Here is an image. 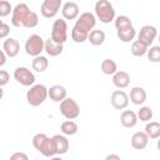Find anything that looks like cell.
Wrapping results in <instances>:
<instances>
[{"label": "cell", "instance_id": "24", "mask_svg": "<svg viewBox=\"0 0 160 160\" xmlns=\"http://www.w3.org/2000/svg\"><path fill=\"white\" fill-rule=\"evenodd\" d=\"M60 130H61V132H62L64 135L71 136V135H75V134L78 132L79 126H78V124H76L75 121L66 119L64 122H61V125H60Z\"/></svg>", "mask_w": 160, "mask_h": 160}, {"label": "cell", "instance_id": "13", "mask_svg": "<svg viewBox=\"0 0 160 160\" xmlns=\"http://www.w3.org/2000/svg\"><path fill=\"white\" fill-rule=\"evenodd\" d=\"M52 140V146H54V150H55V155H64L68 152L69 148H70V144H69V140L66 138V135H61V134H56L51 138Z\"/></svg>", "mask_w": 160, "mask_h": 160}, {"label": "cell", "instance_id": "14", "mask_svg": "<svg viewBox=\"0 0 160 160\" xmlns=\"http://www.w3.org/2000/svg\"><path fill=\"white\" fill-rule=\"evenodd\" d=\"M61 14H62V18L65 20H75L80 14L79 5L74 1H68V2L62 4Z\"/></svg>", "mask_w": 160, "mask_h": 160}, {"label": "cell", "instance_id": "18", "mask_svg": "<svg viewBox=\"0 0 160 160\" xmlns=\"http://www.w3.org/2000/svg\"><path fill=\"white\" fill-rule=\"evenodd\" d=\"M112 84L119 89H125L130 84V75L126 71L116 70V72L112 74Z\"/></svg>", "mask_w": 160, "mask_h": 160}, {"label": "cell", "instance_id": "22", "mask_svg": "<svg viewBox=\"0 0 160 160\" xmlns=\"http://www.w3.org/2000/svg\"><path fill=\"white\" fill-rule=\"evenodd\" d=\"M116 35L119 38L120 41L122 42H130L134 40V38L136 36V31L134 29V26H126V28H121V29H116Z\"/></svg>", "mask_w": 160, "mask_h": 160}, {"label": "cell", "instance_id": "3", "mask_svg": "<svg viewBox=\"0 0 160 160\" xmlns=\"http://www.w3.org/2000/svg\"><path fill=\"white\" fill-rule=\"evenodd\" d=\"M48 98V89L42 84H34L26 91V101L31 106H40Z\"/></svg>", "mask_w": 160, "mask_h": 160}, {"label": "cell", "instance_id": "36", "mask_svg": "<svg viewBox=\"0 0 160 160\" xmlns=\"http://www.w3.org/2000/svg\"><path fill=\"white\" fill-rule=\"evenodd\" d=\"M10 80V75L6 70H0V86H5Z\"/></svg>", "mask_w": 160, "mask_h": 160}, {"label": "cell", "instance_id": "12", "mask_svg": "<svg viewBox=\"0 0 160 160\" xmlns=\"http://www.w3.org/2000/svg\"><path fill=\"white\" fill-rule=\"evenodd\" d=\"M111 105L116 110H124L129 105V95L122 90H115L111 94Z\"/></svg>", "mask_w": 160, "mask_h": 160}, {"label": "cell", "instance_id": "41", "mask_svg": "<svg viewBox=\"0 0 160 160\" xmlns=\"http://www.w3.org/2000/svg\"><path fill=\"white\" fill-rule=\"evenodd\" d=\"M1 24H2V21H1V20H0V25H1Z\"/></svg>", "mask_w": 160, "mask_h": 160}, {"label": "cell", "instance_id": "5", "mask_svg": "<svg viewBox=\"0 0 160 160\" xmlns=\"http://www.w3.org/2000/svg\"><path fill=\"white\" fill-rule=\"evenodd\" d=\"M44 44H45V40L40 35L32 34L28 38L25 42V51L28 55L35 58L38 55H41V52L44 51Z\"/></svg>", "mask_w": 160, "mask_h": 160}, {"label": "cell", "instance_id": "9", "mask_svg": "<svg viewBox=\"0 0 160 160\" xmlns=\"http://www.w3.org/2000/svg\"><path fill=\"white\" fill-rule=\"evenodd\" d=\"M62 6V0H44L40 6V12L44 18H54Z\"/></svg>", "mask_w": 160, "mask_h": 160}, {"label": "cell", "instance_id": "34", "mask_svg": "<svg viewBox=\"0 0 160 160\" xmlns=\"http://www.w3.org/2000/svg\"><path fill=\"white\" fill-rule=\"evenodd\" d=\"M12 11V6L8 0H0V18H5L10 15Z\"/></svg>", "mask_w": 160, "mask_h": 160}, {"label": "cell", "instance_id": "7", "mask_svg": "<svg viewBox=\"0 0 160 160\" xmlns=\"http://www.w3.org/2000/svg\"><path fill=\"white\" fill-rule=\"evenodd\" d=\"M29 12H30V8L26 4H24V2L18 4L11 11V24L15 28H21L24 25V21L26 20Z\"/></svg>", "mask_w": 160, "mask_h": 160}, {"label": "cell", "instance_id": "11", "mask_svg": "<svg viewBox=\"0 0 160 160\" xmlns=\"http://www.w3.org/2000/svg\"><path fill=\"white\" fill-rule=\"evenodd\" d=\"M156 35H158V30L155 26L145 25L140 29V32L138 35V40H140L142 44H145L149 48V46H151V44L156 39Z\"/></svg>", "mask_w": 160, "mask_h": 160}, {"label": "cell", "instance_id": "19", "mask_svg": "<svg viewBox=\"0 0 160 160\" xmlns=\"http://www.w3.org/2000/svg\"><path fill=\"white\" fill-rule=\"evenodd\" d=\"M129 100L134 105H141V104H144L146 101V91L141 86H134L130 90Z\"/></svg>", "mask_w": 160, "mask_h": 160}, {"label": "cell", "instance_id": "31", "mask_svg": "<svg viewBox=\"0 0 160 160\" xmlns=\"http://www.w3.org/2000/svg\"><path fill=\"white\" fill-rule=\"evenodd\" d=\"M38 24H39V16H38V14L35 11H31L30 10V12H29L26 20L24 21V25L22 26L24 28H28V29H32V28L38 26Z\"/></svg>", "mask_w": 160, "mask_h": 160}, {"label": "cell", "instance_id": "37", "mask_svg": "<svg viewBox=\"0 0 160 160\" xmlns=\"http://www.w3.org/2000/svg\"><path fill=\"white\" fill-rule=\"evenodd\" d=\"M11 160H28V155L24 152H14L10 156Z\"/></svg>", "mask_w": 160, "mask_h": 160}, {"label": "cell", "instance_id": "29", "mask_svg": "<svg viewBox=\"0 0 160 160\" xmlns=\"http://www.w3.org/2000/svg\"><path fill=\"white\" fill-rule=\"evenodd\" d=\"M88 35H89V32H86V31H84V30H81L76 26H74L72 30H71V39L78 44H81V42L86 41Z\"/></svg>", "mask_w": 160, "mask_h": 160}, {"label": "cell", "instance_id": "10", "mask_svg": "<svg viewBox=\"0 0 160 160\" xmlns=\"http://www.w3.org/2000/svg\"><path fill=\"white\" fill-rule=\"evenodd\" d=\"M76 19L78 20H76L74 26L81 29V30H84L86 32H90L96 25V18H95V15L92 12H82Z\"/></svg>", "mask_w": 160, "mask_h": 160}, {"label": "cell", "instance_id": "27", "mask_svg": "<svg viewBox=\"0 0 160 160\" xmlns=\"http://www.w3.org/2000/svg\"><path fill=\"white\" fill-rule=\"evenodd\" d=\"M100 69H101V71H102L105 75H112L114 72H116L118 65H116V62H115L112 59H104V60L101 61Z\"/></svg>", "mask_w": 160, "mask_h": 160}, {"label": "cell", "instance_id": "32", "mask_svg": "<svg viewBox=\"0 0 160 160\" xmlns=\"http://www.w3.org/2000/svg\"><path fill=\"white\" fill-rule=\"evenodd\" d=\"M114 22H115V28L116 29H121V28H126V26H131L132 22L130 20L129 16L126 15H119L114 19Z\"/></svg>", "mask_w": 160, "mask_h": 160}, {"label": "cell", "instance_id": "1", "mask_svg": "<svg viewBox=\"0 0 160 160\" xmlns=\"http://www.w3.org/2000/svg\"><path fill=\"white\" fill-rule=\"evenodd\" d=\"M95 18L102 24H110L115 19V9L108 0H98L95 4Z\"/></svg>", "mask_w": 160, "mask_h": 160}, {"label": "cell", "instance_id": "35", "mask_svg": "<svg viewBox=\"0 0 160 160\" xmlns=\"http://www.w3.org/2000/svg\"><path fill=\"white\" fill-rule=\"evenodd\" d=\"M10 34V26L5 22H2L0 25V39H6Z\"/></svg>", "mask_w": 160, "mask_h": 160}, {"label": "cell", "instance_id": "4", "mask_svg": "<svg viewBox=\"0 0 160 160\" xmlns=\"http://www.w3.org/2000/svg\"><path fill=\"white\" fill-rule=\"evenodd\" d=\"M60 112L65 119L74 120L80 115V106L72 98H65L60 101Z\"/></svg>", "mask_w": 160, "mask_h": 160}, {"label": "cell", "instance_id": "28", "mask_svg": "<svg viewBox=\"0 0 160 160\" xmlns=\"http://www.w3.org/2000/svg\"><path fill=\"white\" fill-rule=\"evenodd\" d=\"M148 46L145 45V44H142L140 40H135V41H132V44H131V54L134 55V56H144L145 54H146V51H148Z\"/></svg>", "mask_w": 160, "mask_h": 160}, {"label": "cell", "instance_id": "15", "mask_svg": "<svg viewBox=\"0 0 160 160\" xmlns=\"http://www.w3.org/2000/svg\"><path fill=\"white\" fill-rule=\"evenodd\" d=\"M2 50L9 58H15L20 51V44L14 38H6L2 44Z\"/></svg>", "mask_w": 160, "mask_h": 160}, {"label": "cell", "instance_id": "21", "mask_svg": "<svg viewBox=\"0 0 160 160\" xmlns=\"http://www.w3.org/2000/svg\"><path fill=\"white\" fill-rule=\"evenodd\" d=\"M120 122L124 128H134L138 124V116L132 110H124L120 115Z\"/></svg>", "mask_w": 160, "mask_h": 160}, {"label": "cell", "instance_id": "39", "mask_svg": "<svg viewBox=\"0 0 160 160\" xmlns=\"http://www.w3.org/2000/svg\"><path fill=\"white\" fill-rule=\"evenodd\" d=\"M106 160H110V159H116V160H120V155H114V154H110L105 158Z\"/></svg>", "mask_w": 160, "mask_h": 160}, {"label": "cell", "instance_id": "16", "mask_svg": "<svg viewBox=\"0 0 160 160\" xmlns=\"http://www.w3.org/2000/svg\"><path fill=\"white\" fill-rule=\"evenodd\" d=\"M130 142L135 150H142L149 144V136L145 134V131H136L135 134H132Z\"/></svg>", "mask_w": 160, "mask_h": 160}, {"label": "cell", "instance_id": "26", "mask_svg": "<svg viewBox=\"0 0 160 160\" xmlns=\"http://www.w3.org/2000/svg\"><path fill=\"white\" fill-rule=\"evenodd\" d=\"M145 134L149 139H158L160 138V124L158 121H150L145 126Z\"/></svg>", "mask_w": 160, "mask_h": 160}, {"label": "cell", "instance_id": "20", "mask_svg": "<svg viewBox=\"0 0 160 160\" xmlns=\"http://www.w3.org/2000/svg\"><path fill=\"white\" fill-rule=\"evenodd\" d=\"M64 50V44H59V42H55L51 38H49L48 40H45V44H44V51H46L48 55L50 56H58Z\"/></svg>", "mask_w": 160, "mask_h": 160}, {"label": "cell", "instance_id": "6", "mask_svg": "<svg viewBox=\"0 0 160 160\" xmlns=\"http://www.w3.org/2000/svg\"><path fill=\"white\" fill-rule=\"evenodd\" d=\"M51 39L55 42L65 44L68 40V24L65 19H58L54 21L51 28Z\"/></svg>", "mask_w": 160, "mask_h": 160}, {"label": "cell", "instance_id": "38", "mask_svg": "<svg viewBox=\"0 0 160 160\" xmlns=\"http://www.w3.org/2000/svg\"><path fill=\"white\" fill-rule=\"evenodd\" d=\"M5 62H6V54L4 52V50L0 49V68L4 66Z\"/></svg>", "mask_w": 160, "mask_h": 160}, {"label": "cell", "instance_id": "23", "mask_svg": "<svg viewBox=\"0 0 160 160\" xmlns=\"http://www.w3.org/2000/svg\"><path fill=\"white\" fill-rule=\"evenodd\" d=\"M88 40L90 41V44L91 45H94V46H100V45H102L104 44V41H105V32L102 31V30H98V29H92L90 32H89V35H88Z\"/></svg>", "mask_w": 160, "mask_h": 160}, {"label": "cell", "instance_id": "8", "mask_svg": "<svg viewBox=\"0 0 160 160\" xmlns=\"http://www.w3.org/2000/svg\"><path fill=\"white\" fill-rule=\"evenodd\" d=\"M14 79L22 86H31L35 84V75L26 66H19L14 70Z\"/></svg>", "mask_w": 160, "mask_h": 160}, {"label": "cell", "instance_id": "25", "mask_svg": "<svg viewBox=\"0 0 160 160\" xmlns=\"http://www.w3.org/2000/svg\"><path fill=\"white\" fill-rule=\"evenodd\" d=\"M32 69L38 72H42L45 71L48 68H49V60L46 56H42V55H38L34 58L32 60V64H31Z\"/></svg>", "mask_w": 160, "mask_h": 160}, {"label": "cell", "instance_id": "2", "mask_svg": "<svg viewBox=\"0 0 160 160\" xmlns=\"http://www.w3.org/2000/svg\"><path fill=\"white\" fill-rule=\"evenodd\" d=\"M32 145L44 156H46V158L55 156V150H54V146H52V140L46 134H44V132L35 134L34 138H32Z\"/></svg>", "mask_w": 160, "mask_h": 160}, {"label": "cell", "instance_id": "30", "mask_svg": "<svg viewBox=\"0 0 160 160\" xmlns=\"http://www.w3.org/2000/svg\"><path fill=\"white\" fill-rule=\"evenodd\" d=\"M152 115H154V112H152V110H151L150 106H141V108L139 109L138 114H136L138 120L144 121V122L150 121V120L152 119Z\"/></svg>", "mask_w": 160, "mask_h": 160}, {"label": "cell", "instance_id": "33", "mask_svg": "<svg viewBox=\"0 0 160 160\" xmlns=\"http://www.w3.org/2000/svg\"><path fill=\"white\" fill-rule=\"evenodd\" d=\"M148 58L150 61L152 62H159L160 61V46L155 45V46H150V50L148 49L146 51Z\"/></svg>", "mask_w": 160, "mask_h": 160}, {"label": "cell", "instance_id": "17", "mask_svg": "<svg viewBox=\"0 0 160 160\" xmlns=\"http://www.w3.org/2000/svg\"><path fill=\"white\" fill-rule=\"evenodd\" d=\"M66 95H68V91L62 85H52L50 86V89H48V96L50 98V100L55 102L62 101L66 98Z\"/></svg>", "mask_w": 160, "mask_h": 160}, {"label": "cell", "instance_id": "40", "mask_svg": "<svg viewBox=\"0 0 160 160\" xmlns=\"http://www.w3.org/2000/svg\"><path fill=\"white\" fill-rule=\"evenodd\" d=\"M2 96H4V90H2V88L0 86V100L2 99Z\"/></svg>", "mask_w": 160, "mask_h": 160}]
</instances>
